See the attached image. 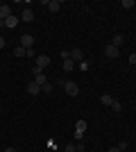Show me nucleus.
Masks as SVG:
<instances>
[{
	"mask_svg": "<svg viewBox=\"0 0 136 152\" xmlns=\"http://www.w3.org/2000/svg\"><path fill=\"white\" fill-rule=\"evenodd\" d=\"M84 132H86V121H84V118H79V121L75 123V139H82Z\"/></svg>",
	"mask_w": 136,
	"mask_h": 152,
	"instance_id": "1",
	"label": "nucleus"
},
{
	"mask_svg": "<svg viewBox=\"0 0 136 152\" xmlns=\"http://www.w3.org/2000/svg\"><path fill=\"white\" fill-rule=\"evenodd\" d=\"M64 91H66V93H68V95H71V98H75V95L79 93V86H77V84H75V82H71V80H68V82L64 84Z\"/></svg>",
	"mask_w": 136,
	"mask_h": 152,
	"instance_id": "2",
	"label": "nucleus"
},
{
	"mask_svg": "<svg viewBox=\"0 0 136 152\" xmlns=\"http://www.w3.org/2000/svg\"><path fill=\"white\" fill-rule=\"evenodd\" d=\"M34 61H36V64H34V66H39L41 70H45V68H48V66H50V57H48V55H39V57L34 59Z\"/></svg>",
	"mask_w": 136,
	"mask_h": 152,
	"instance_id": "3",
	"label": "nucleus"
},
{
	"mask_svg": "<svg viewBox=\"0 0 136 152\" xmlns=\"http://www.w3.org/2000/svg\"><path fill=\"white\" fill-rule=\"evenodd\" d=\"M20 45H23L25 50H30V48L34 45V37L32 34H23V37H20Z\"/></svg>",
	"mask_w": 136,
	"mask_h": 152,
	"instance_id": "4",
	"label": "nucleus"
},
{
	"mask_svg": "<svg viewBox=\"0 0 136 152\" xmlns=\"http://www.w3.org/2000/svg\"><path fill=\"white\" fill-rule=\"evenodd\" d=\"M104 57H109V59H116L118 57V48H116V45H107V48H104Z\"/></svg>",
	"mask_w": 136,
	"mask_h": 152,
	"instance_id": "5",
	"label": "nucleus"
},
{
	"mask_svg": "<svg viewBox=\"0 0 136 152\" xmlns=\"http://www.w3.org/2000/svg\"><path fill=\"white\" fill-rule=\"evenodd\" d=\"M20 20H25V23H32V20H34V12L30 9V7H25V9H23V14H20Z\"/></svg>",
	"mask_w": 136,
	"mask_h": 152,
	"instance_id": "6",
	"label": "nucleus"
},
{
	"mask_svg": "<svg viewBox=\"0 0 136 152\" xmlns=\"http://www.w3.org/2000/svg\"><path fill=\"white\" fill-rule=\"evenodd\" d=\"M45 7H48V12L57 14L59 9H61V2H59V0H50V2H45Z\"/></svg>",
	"mask_w": 136,
	"mask_h": 152,
	"instance_id": "7",
	"label": "nucleus"
},
{
	"mask_svg": "<svg viewBox=\"0 0 136 152\" xmlns=\"http://www.w3.org/2000/svg\"><path fill=\"white\" fill-rule=\"evenodd\" d=\"M71 59L73 61H84V52L79 50V48H73L71 50Z\"/></svg>",
	"mask_w": 136,
	"mask_h": 152,
	"instance_id": "8",
	"label": "nucleus"
},
{
	"mask_svg": "<svg viewBox=\"0 0 136 152\" xmlns=\"http://www.w3.org/2000/svg\"><path fill=\"white\" fill-rule=\"evenodd\" d=\"M27 93H30V95H39V93H41V86L32 80V82L27 84Z\"/></svg>",
	"mask_w": 136,
	"mask_h": 152,
	"instance_id": "9",
	"label": "nucleus"
},
{
	"mask_svg": "<svg viewBox=\"0 0 136 152\" xmlns=\"http://www.w3.org/2000/svg\"><path fill=\"white\" fill-rule=\"evenodd\" d=\"M9 16H12V7L2 5V7H0V20H7Z\"/></svg>",
	"mask_w": 136,
	"mask_h": 152,
	"instance_id": "10",
	"label": "nucleus"
},
{
	"mask_svg": "<svg viewBox=\"0 0 136 152\" xmlns=\"http://www.w3.org/2000/svg\"><path fill=\"white\" fill-rule=\"evenodd\" d=\"M125 43V39L123 34H113V39H111V45H116V48H120V45Z\"/></svg>",
	"mask_w": 136,
	"mask_h": 152,
	"instance_id": "11",
	"label": "nucleus"
},
{
	"mask_svg": "<svg viewBox=\"0 0 136 152\" xmlns=\"http://www.w3.org/2000/svg\"><path fill=\"white\" fill-rule=\"evenodd\" d=\"M16 25H18V16H14V14H12V16L5 20V27H16Z\"/></svg>",
	"mask_w": 136,
	"mask_h": 152,
	"instance_id": "12",
	"label": "nucleus"
},
{
	"mask_svg": "<svg viewBox=\"0 0 136 152\" xmlns=\"http://www.w3.org/2000/svg\"><path fill=\"white\" fill-rule=\"evenodd\" d=\"M113 100H116V98H111V95H107V93L100 98V102H102V104H107V107H111V104H113Z\"/></svg>",
	"mask_w": 136,
	"mask_h": 152,
	"instance_id": "13",
	"label": "nucleus"
},
{
	"mask_svg": "<svg viewBox=\"0 0 136 152\" xmlns=\"http://www.w3.org/2000/svg\"><path fill=\"white\" fill-rule=\"evenodd\" d=\"M73 68H75V61H73V59H64V70L66 73H71Z\"/></svg>",
	"mask_w": 136,
	"mask_h": 152,
	"instance_id": "14",
	"label": "nucleus"
},
{
	"mask_svg": "<svg viewBox=\"0 0 136 152\" xmlns=\"http://www.w3.org/2000/svg\"><path fill=\"white\" fill-rule=\"evenodd\" d=\"M34 82L39 84V86H43V84H48V77H45L43 73H41V75H36V77H34Z\"/></svg>",
	"mask_w": 136,
	"mask_h": 152,
	"instance_id": "15",
	"label": "nucleus"
},
{
	"mask_svg": "<svg viewBox=\"0 0 136 152\" xmlns=\"http://www.w3.org/2000/svg\"><path fill=\"white\" fill-rule=\"evenodd\" d=\"M25 48H23V45H18V48H16V50H14V55H16V57H25Z\"/></svg>",
	"mask_w": 136,
	"mask_h": 152,
	"instance_id": "16",
	"label": "nucleus"
},
{
	"mask_svg": "<svg viewBox=\"0 0 136 152\" xmlns=\"http://www.w3.org/2000/svg\"><path fill=\"white\" fill-rule=\"evenodd\" d=\"M120 5H123V9H132V7H134V0H123Z\"/></svg>",
	"mask_w": 136,
	"mask_h": 152,
	"instance_id": "17",
	"label": "nucleus"
},
{
	"mask_svg": "<svg viewBox=\"0 0 136 152\" xmlns=\"http://www.w3.org/2000/svg\"><path fill=\"white\" fill-rule=\"evenodd\" d=\"M41 93H52V84H50V82L43 84V86H41Z\"/></svg>",
	"mask_w": 136,
	"mask_h": 152,
	"instance_id": "18",
	"label": "nucleus"
},
{
	"mask_svg": "<svg viewBox=\"0 0 136 152\" xmlns=\"http://www.w3.org/2000/svg\"><path fill=\"white\" fill-rule=\"evenodd\" d=\"M111 109H113V111H123V104H120V102H118V100H113V104H111Z\"/></svg>",
	"mask_w": 136,
	"mask_h": 152,
	"instance_id": "19",
	"label": "nucleus"
},
{
	"mask_svg": "<svg viewBox=\"0 0 136 152\" xmlns=\"http://www.w3.org/2000/svg\"><path fill=\"white\" fill-rule=\"evenodd\" d=\"M64 152H77V148H75V143H68V145L64 148Z\"/></svg>",
	"mask_w": 136,
	"mask_h": 152,
	"instance_id": "20",
	"label": "nucleus"
},
{
	"mask_svg": "<svg viewBox=\"0 0 136 152\" xmlns=\"http://www.w3.org/2000/svg\"><path fill=\"white\" fill-rule=\"evenodd\" d=\"M41 73H43V70H41L39 66H32V75H34V77H36V75H41Z\"/></svg>",
	"mask_w": 136,
	"mask_h": 152,
	"instance_id": "21",
	"label": "nucleus"
},
{
	"mask_svg": "<svg viewBox=\"0 0 136 152\" xmlns=\"http://www.w3.org/2000/svg\"><path fill=\"white\" fill-rule=\"evenodd\" d=\"M25 57H30V59H36V55H34V48H30V50L25 52Z\"/></svg>",
	"mask_w": 136,
	"mask_h": 152,
	"instance_id": "22",
	"label": "nucleus"
},
{
	"mask_svg": "<svg viewBox=\"0 0 136 152\" xmlns=\"http://www.w3.org/2000/svg\"><path fill=\"white\" fill-rule=\"evenodd\" d=\"M79 68H82V70H89L91 64H89V61H82V64H79Z\"/></svg>",
	"mask_w": 136,
	"mask_h": 152,
	"instance_id": "23",
	"label": "nucleus"
},
{
	"mask_svg": "<svg viewBox=\"0 0 136 152\" xmlns=\"http://www.w3.org/2000/svg\"><path fill=\"white\" fill-rule=\"evenodd\" d=\"M75 148H77V152H84L86 148H84V143H82V141H79V143H75Z\"/></svg>",
	"mask_w": 136,
	"mask_h": 152,
	"instance_id": "24",
	"label": "nucleus"
},
{
	"mask_svg": "<svg viewBox=\"0 0 136 152\" xmlns=\"http://www.w3.org/2000/svg\"><path fill=\"white\" fill-rule=\"evenodd\" d=\"M127 61H129L132 66H134V64H136V52H132V55H129V59H127Z\"/></svg>",
	"mask_w": 136,
	"mask_h": 152,
	"instance_id": "25",
	"label": "nucleus"
},
{
	"mask_svg": "<svg viewBox=\"0 0 136 152\" xmlns=\"http://www.w3.org/2000/svg\"><path fill=\"white\" fill-rule=\"evenodd\" d=\"M107 152H120V148H118V145H113V148H109Z\"/></svg>",
	"mask_w": 136,
	"mask_h": 152,
	"instance_id": "26",
	"label": "nucleus"
},
{
	"mask_svg": "<svg viewBox=\"0 0 136 152\" xmlns=\"http://www.w3.org/2000/svg\"><path fill=\"white\" fill-rule=\"evenodd\" d=\"M5 45H7V41H5V39H2V37H0V50H2Z\"/></svg>",
	"mask_w": 136,
	"mask_h": 152,
	"instance_id": "27",
	"label": "nucleus"
},
{
	"mask_svg": "<svg viewBox=\"0 0 136 152\" xmlns=\"http://www.w3.org/2000/svg\"><path fill=\"white\" fill-rule=\"evenodd\" d=\"M5 152H16V150H14V148H7V150Z\"/></svg>",
	"mask_w": 136,
	"mask_h": 152,
	"instance_id": "28",
	"label": "nucleus"
},
{
	"mask_svg": "<svg viewBox=\"0 0 136 152\" xmlns=\"http://www.w3.org/2000/svg\"><path fill=\"white\" fill-rule=\"evenodd\" d=\"M0 111H2V107H0Z\"/></svg>",
	"mask_w": 136,
	"mask_h": 152,
	"instance_id": "29",
	"label": "nucleus"
},
{
	"mask_svg": "<svg viewBox=\"0 0 136 152\" xmlns=\"http://www.w3.org/2000/svg\"><path fill=\"white\" fill-rule=\"evenodd\" d=\"M0 7H2V2H0Z\"/></svg>",
	"mask_w": 136,
	"mask_h": 152,
	"instance_id": "30",
	"label": "nucleus"
}]
</instances>
